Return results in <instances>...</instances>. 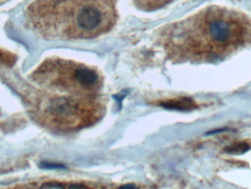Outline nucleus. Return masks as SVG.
<instances>
[{
	"instance_id": "f03ea898",
	"label": "nucleus",
	"mask_w": 251,
	"mask_h": 189,
	"mask_svg": "<svg viewBox=\"0 0 251 189\" xmlns=\"http://www.w3.org/2000/svg\"><path fill=\"white\" fill-rule=\"evenodd\" d=\"M250 36L242 18L222 11L209 13L178 28L166 42V49L179 61H212L225 57Z\"/></svg>"
},
{
	"instance_id": "6e6552de",
	"label": "nucleus",
	"mask_w": 251,
	"mask_h": 189,
	"mask_svg": "<svg viewBox=\"0 0 251 189\" xmlns=\"http://www.w3.org/2000/svg\"><path fill=\"white\" fill-rule=\"evenodd\" d=\"M0 61L9 63V62L13 61V58H12V56L9 55V53H6L2 51V50H0Z\"/></svg>"
},
{
	"instance_id": "0eeeda50",
	"label": "nucleus",
	"mask_w": 251,
	"mask_h": 189,
	"mask_svg": "<svg viewBox=\"0 0 251 189\" xmlns=\"http://www.w3.org/2000/svg\"><path fill=\"white\" fill-rule=\"evenodd\" d=\"M248 150H249V146H248L247 144L240 143V144H235V145L228 146L227 149H226V152L231 153V154H242L244 152H247Z\"/></svg>"
},
{
	"instance_id": "20e7f679",
	"label": "nucleus",
	"mask_w": 251,
	"mask_h": 189,
	"mask_svg": "<svg viewBox=\"0 0 251 189\" xmlns=\"http://www.w3.org/2000/svg\"><path fill=\"white\" fill-rule=\"evenodd\" d=\"M31 79L39 87L80 95H98L102 85L101 77L92 68L57 57L41 63Z\"/></svg>"
},
{
	"instance_id": "7ed1b4c3",
	"label": "nucleus",
	"mask_w": 251,
	"mask_h": 189,
	"mask_svg": "<svg viewBox=\"0 0 251 189\" xmlns=\"http://www.w3.org/2000/svg\"><path fill=\"white\" fill-rule=\"evenodd\" d=\"M37 123L54 132H70L89 127L101 118L105 107L98 95H80L36 86L29 97Z\"/></svg>"
},
{
	"instance_id": "39448f33",
	"label": "nucleus",
	"mask_w": 251,
	"mask_h": 189,
	"mask_svg": "<svg viewBox=\"0 0 251 189\" xmlns=\"http://www.w3.org/2000/svg\"><path fill=\"white\" fill-rule=\"evenodd\" d=\"M164 107H166V108H174V109H192L196 107V105L191 101V100H176V101H171V102H168L166 105H164Z\"/></svg>"
},
{
	"instance_id": "f257e3e1",
	"label": "nucleus",
	"mask_w": 251,
	"mask_h": 189,
	"mask_svg": "<svg viewBox=\"0 0 251 189\" xmlns=\"http://www.w3.org/2000/svg\"><path fill=\"white\" fill-rule=\"evenodd\" d=\"M28 18L45 39H92L114 24V0H36Z\"/></svg>"
},
{
	"instance_id": "423d86ee",
	"label": "nucleus",
	"mask_w": 251,
	"mask_h": 189,
	"mask_svg": "<svg viewBox=\"0 0 251 189\" xmlns=\"http://www.w3.org/2000/svg\"><path fill=\"white\" fill-rule=\"evenodd\" d=\"M140 7L144 9H155L165 5L170 0H136Z\"/></svg>"
}]
</instances>
